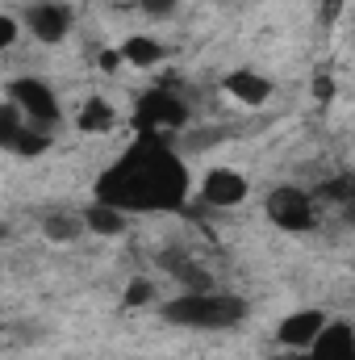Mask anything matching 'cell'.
I'll use <instances>...</instances> for the list:
<instances>
[{
	"mask_svg": "<svg viewBox=\"0 0 355 360\" xmlns=\"http://www.w3.org/2000/svg\"><path fill=\"white\" fill-rule=\"evenodd\" d=\"M176 8H180V0H138V13H142V17H155V21L172 17Z\"/></svg>",
	"mask_w": 355,
	"mask_h": 360,
	"instance_id": "obj_19",
	"label": "cell"
},
{
	"mask_svg": "<svg viewBox=\"0 0 355 360\" xmlns=\"http://www.w3.org/2000/svg\"><path fill=\"white\" fill-rule=\"evenodd\" d=\"M29 122H25V113L13 105V101H4V109H0V147H13L17 143V134L25 130Z\"/></svg>",
	"mask_w": 355,
	"mask_h": 360,
	"instance_id": "obj_16",
	"label": "cell"
},
{
	"mask_svg": "<svg viewBox=\"0 0 355 360\" xmlns=\"http://www.w3.org/2000/svg\"><path fill=\"white\" fill-rule=\"evenodd\" d=\"M117 55H121L130 68H159V63H163V46H159L155 38H147V34H134V38H126Z\"/></svg>",
	"mask_w": 355,
	"mask_h": 360,
	"instance_id": "obj_12",
	"label": "cell"
},
{
	"mask_svg": "<svg viewBox=\"0 0 355 360\" xmlns=\"http://www.w3.org/2000/svg\"><path fill=\"white\" fill-rule=\"evenodd\" d=\"M188 197V168L159 134H142L121 160H113L96 180V201L117 210H180Z\"/></svg>",
	"mask_w": 355,
	"mask_h": 360,
	"instance_id": "obj_1",
	"label": "cell"
},
{
	"mask_svg": "<svg viewBox=\"0 0 355 360\" xmlns=\"http://www.w3.org/2000/svg\"><path fill=\"white\" fill-rule=\"evenodd\" d=\"M84 231H88V226H84V214H63V210H55V214L42 218V235H46L51 243H76Z\"/></svg>",
	"mask_w": 355,
	"mask_h": 360,
	"instance_id": "obj_13",
	"label": "cell"
},
{
	"mask_svg": "<svg viewBox=\"0 0 355 360\" xmlns=\"http://www.w3.org/2000/svg\"><path fill=\"white\" fill-rule=\"evenodd\" d=\"M309 360H355V327L351 323H326V331L309 348Z\"/></svg>",
	"mask_w": 355,
	"mask_h": 360,
	"instance_id": "obj_9",
	"label": "cell"
},
{
	"mask_svg": "<svg viewBox=\"0 0 355 360\" xmlns=\"http://www.w3.org/2000/svg\"><path fill=\"white\" fill-rule=\"evenodd\" d=\"M72 4L67 0H34L29 8H25V30H29V38H38V42H46V46H55V42H63L67 34H72Z\"/></svg>",
	"mask_w": 355,
	"mask_h": 360,
	"instance_id": "obj_6",
	"label": "cell"
},
{
	"mask_svg": "<svg viewBox=\"0 0 355 360\" xmlns=\"http://www.w3.org/2000/svg\"><path fill=\"white\" fill-rule=\"evenodd\" d=\"M222 89H226V96H234L239 105H264L267 96H272V80L267 76H260V72H251V68H234L226 80H222Z\"/></svg>",
	"mask_w": 355,
	"mask_h": 360,
	"instance_id": "obj_10",
	"label": "cell"
},
{
	"mask_svg": "<svg viewBox=\"0 0 355 360\" xmlns=\"http://www.w3.org/2000/svg\"><path fill=\"white\" fill-rule=\"evenodd\" d=\"M339 8H343V0H326V4H322V21L330 25V21L339 17Z\"/></svg>",
	"mask_w": 355,
	"mask_h": 360,
	"instance_id": "obj_21",
	"label": "cell"
},
{
	"mask_svg": "<svg viewBox=\"0 0 355 360\" xmlns=\"http://www.w3.org/2000/svg\"><path fill=\"white\" fill-rule=\"evenodd\" d=\"M151 297H155V285H151V281H130V285H126V293H121V302H126V306H147Z\"/></svg>",
	"mask_w": 355,
	"mask_h": 360,
	"instance_id": "obj_18",
	"label": "cell"
},
{
	"mask_svg": "<svg viewBox=\"0 0 355 360\" xmlns=\"http://www.w3.org/2000/svg\"><path fill=\"white\" fill-rule=\"evenodd\" d=\"M113 122H117V109H113L105 96H88L84 109H80V117H76V126H80L84 134H105Z\"/></svg>",
	"mask_w": 355,
	"mask_h": 360,
	"instance_id": "obj_14",
	"label": "cell"
},
{
	"mask_svg": "<svg viewBox=\"0 0 355 360\" xmlns=\"http://www.w3.org/2000/svg\"><path fill=\"white\" fill-rule=\"evenodd\" d=\"M247 193H251V180L239 168H213L201 180V201L213 205V210H234V205L247 201Z\"/></svg>",
	"mask_w": 355,
	"mask_h": 360,
	"instance_id": "obj_7",
	"label": "cell"
},
{
	"mask_svg": "<svg viewBox=\"0 0 355 360\" xmlns=\"http://www.w3.org/2000/svg\"><path fill=\"white\" fill-rule=\"evenodd\" d=\"M8 101L25 113V122H34V126H42V130H51V126L59 122V96H55V89H51L46 80H38V76L13 80V84H8Z\"/></svg>",
	"mask_w": 355,
	"mask_h": 360,
	"instance_id": "obj_5",
	"label": "cell"
},
{
	"mask_svg": "<svg viewBox=\"0 0 355 360\" xmlns=\"http://www.w3.org/2000/svg\"><path fill=\"white\" fill-rule=\"evenodd\" d=\"M17 34H21V25H17V17H13V13H4V17H0V51H8V46H17Z\"/></svg>",
	"mask_w": 355,
	"mask_h": 360,
	"instance_id": "obj_20",
	"label": "cell"
},
{
	"mask_svg": "<svg viewBox=\"0 0 355 360\" xmlns=\"http://www.w3.org/2000/svg\"><path fill=\"white\" fill-rule=\"evenodd\" d=\"M272 360H309V352H293L288 348V352H280V356H272Z\"/></svg>",
	"mask_w": 355,
	"mask_h": 360,
	"instance_id": "obj_22",
	"label": "cell"
},
{
	"mask_svg": "<svg viewBox=\"0 0 355 360\" xmlns=\"http://www.w3.org/2000/svg\"><path fill=\"white\" fill-rule=\"evenodd\" d=\"M80 214H84L88 235H100V239H117V235H126V210H117V205L92 201L88 210H80Z\"/></svg>",
	"mask_w": 355,
	"mask_h": 360,
	"instance_id": "obj_11",
	"label": "cell"
},
{
	"mask_svg": "<svg viewBox=\"0 0 355 360\" xmlns=\"http://www.w3.org/2000/svg\"><path fill=\"white\" fill-rule=\"evenodd\" d=\"M134 117H138L142 134H172V130L188 126V105L176 92H168V84H159V89H147L138 96Z\"/></svg>",
	"mask_w": 355,
	"mask_h": 360,
	"instance_id": "obj_4",
	"label": "cell"
},
{
	"mask_svg": "<svg viewBox=\"0 0 355 360\" xmlns=\"http://www.w3.org/2000/svg\"><path fill=\"white\" fill-rule=\"evenodd\" d=\"M322 331H326V314H322V310H293V314L280 319L276 344H280V348H293V352H309Z\"/></svg>",
	"mask_w": 355,
	"mask_h": 360,
	"instance_id": "obj_8",
	"label": "cell"
},
{
	"mask_svg": "<svg viewBox=\"0 0 355 360\" xmlns=\"http://www.w3.org/2000/svg\"><path fill=\"white\" fill-rule=\"evenodd\" d=\"M46 147H51V134H46L42 126H34V122H29V126L17 134V143H13L8 151H17V155H42Z\"/></svg>",
	"mask_w": 355,
	"mask_h": 360,
	"instance_id": "obj_17",
	"label": "cell"
},
{
	"mask_svg": "<svg viewBox=\"0 0 355 360\" xmlns=\"http://www.w3.org/2000/svg\"><path fill=\"white\" fill-rule=\"evenodd\" d=\"M267 222L288 231V235H305V231H314L322 222V210H318V201L305 188L280 184V188L267 193Z\"/></svg>",
	"mask_w": 355,
	"mask_h": 360,
	"instance_id": "obj_3",
	"label": "cell"
},
{
	"mask_svg": "<svg viewBox=\"0 0 355 360\" xmlns=\"http://www.w3.org/2000/svg\"><path fill=\"white\" fill-rule=\"evenodd\" d=\"M163 264H168V272L184 285V293H205V289H213V276L205 269H196V264H188L184 256H172V260L163 256Z\"/></svg>",
	"mask_w": 355,
	"mask_h": 360,
	"instance_id": "obj_15",
	"label": "cell"
},
{
	"mask_svg": "<svg viewBox=\"0 0 355 360\" xmlns=\"http://www.w3.org/2000/svg\"><path fill=\"white\" fill-rule=\"evenodd\" d=\"M163 319L172 327H192V331H230L247 319V302L234 293H180L172 302H163Z\"/></svg>",
	"mask_w": 355,
	"mask_h": 360,
	"instance_id": "obj_2",
	"label": "cell"
}]
</instances>
